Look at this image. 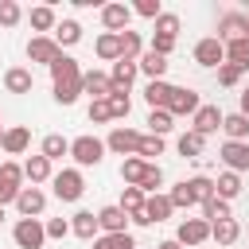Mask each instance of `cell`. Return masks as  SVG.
<instances>
[{"mask_svg": "<svg viewBox=\"0 0 249 249\" xmlns=\"http://www.w3.org/2000/svg\"><path fill=\"white\" fill-rule=\"evenodd\" d=\"M160 12H163L160 0H136V4H132V16H144V19H156Z\"/></svg>", "mask_w": 249, "mask_h": 249, "instance_id": "f907efd6", "label": "cell"}, {"mask_svg": "<svg viewBox=\"0 0 249 249\" xmlns=\"http://www.w3.org/2000/svg\"><path fill=\"white\" fill-rule=\"evenodd\" d=\"M47 70H51V93H54V101L70 109V105L82 97V66H78V58L58 54Z\"/></svg>", "mask_w": 249, "mask_h": 249, "instance_id": "6da1fadb", "label": "cell"}, {"mask_svg": "<svg viewBox=\"0 0 249 249\" xmlns=\"http://www.w3.org/2000/svg\"><path fill=\"white\" fill-rule=\"evenodd\" d=\"M12 241H16L19 249H43L47 230H43V222H39V218H19V222L12 226Z\"/></svg>", "mask_w": 249, "mask_h": 249, "instance_id": "277c9868", "label": "cell"}, {"mask_svg": "<svg viewBox=\"0 0 249 249\" xmlns=\"http://www.w3.org/2000/svg\"><path fill=\"white\" fill-rule=\"evenodd\" d=\"M51 191H54L58 202H78L86 195V175L78 167H62V171L51 175Z\"/></svg>", "mask_w": 249, "mask_h": 249, "instance_id": "7a4b0ae2", "label": "cell"}, {"mask_svg": "<svg viewBox=\"0 0 249 249\" xmlns=\"http://www.w3.org/2000/svg\"><path fill=\"white\" fill-rule=\"evenodd\" d=\"M89 124H109L113 117H109V101H89Z\"/></svg>", "mask_w": 249, "mask_h": 249, "instance_id": "f5cc1de1", "label": "cell"}, {"mask_svg": "<svg viewBox=\"0 0 249 249\" xmlns=\"http://www.w3.org/2000/svg\"><path fill=\"white\" fill-rule=\"evenodd\" d=\"M4 89L8 93H31L35 89V74L27 66H8L4 70Z\"/></svg>", "mask_w": 249, "mask_h": 249, "instance_id": "7402d4cb", "label": "cell"}, {"mask_svg": "<svg viewBox=\"0 0 249 249\" xmlns=\"http://www.w3.org/2000/svg\"><path fill=\"white\" fill-rule=\"evenodd\" d=\"M105 101H109V117H113V121H124V117L132 113V97H128V93H117V89H113Z\"/></svg>", "mask_w": 249, "mask_h": 249, "instance_id": "ee69618b", "label": "cell"}, {"mask_svg": "<svg viewBox=\"0 0 249 249\" xmlns=\"http://www.w3.org/2000/svg\"><path fill=\"white\" fill-rule=\"evenodd\" d=\"M214 195H218L222 202H233V198L241 195V175H233V171H222V175L214 179Z\"/></svg>", "mask_w": 249, "mask_h": 249, "instance_id": "1f68e13d", "label": "cell"}, {"mask_svg": "<svg viewBox=\"0 0 249 249\" xmlns=\"http://www.w3.org/2000/svg\"><path fill=\"white\" fill-rule=\"evenodd\" d=\"M4 128H8V124H4V113H0V140H4Z\"/></svg>", "mask_w": 249, "mask_h": 249, "instance_id": "9f6ffc18", "label": "cell"}, {"mask_svg": "<svg viewBox=\"0 0 249 249\" xmlns=\"http://www.w3.org/2000/svg\"><path fill=\"white\" fill-rule=\"evenodd\" d=\"M19 191H23V163H16V160L0 163V206L16 202Z\"/></svg>", "mask_w": 249, "mask_h": 249, "instance_id": "8992f818", "label": "cell"}, {"mask_svg": "<svg viewBox=\"0 0 249 249\" xmlns=\"http://www.w3.org/2000/svg\"><path fill=\"white\" fill-rule=\"evenodd\" d=\"M183 183H187V191H191L195 206H202V202H210V198H214V179H210V175H191V179H183Z\"/></svg>", "mask_w": 249, "mask_h": 249, "instance_id": "d6a6232c", "label": "cell"}, {"mask_svg": "<svg viewBox=\"0 0 249 249\" xmlns=\"http://www.w3.org/2000/svg\"><path fill=\"white\" fill-rule=\"evenodd\" d=\"M144 198H148V195H144L140 187H121V202H117V206H121V210L132 218L136 210H144Z\"/></svg>", "mask_w": 249, "mask_h": 249, "instance_id": "ab89813d", "label": "cell"}, {"mask_svg": "<svg viewBox=\"0 0 249 249\" xmlns=\"http://www.w3.org/2000/svg\"><path fill=\"white\" fill-rule=\"evenodd\" d=\"M51 39L58 43V51L62 47H74V43H82V23L78 19H58V27L51 31Z\"/></svg>", "mask_w": 249, "mask_h": 249, "instance_id": "83f0119b", "label": "cell"}, {"mask_svg": "<svg viewBox=\"0 0 249 249\" xmlns=\"http://www.w3.org/2000/svg\"><path fill=\"white\" fill-rule=\"evenodd\" d=\"M144 195H160V187H163V167L160 163H148V171H144V179L136 183Z\"/></svg>", "mask_w": 249, "mask_h": 249, "instance_id": "f6af8a7d", "label": "cell"}, {"mask_svg": "<svg viewBox=\"0 0 249 249\" xmlns=\"http://www.w3.org/2000/svg\"><path fill=\"white\" fill-rule=\"evenodd\" d=\"M23 19V8L16 0H0V27H16Z\"/></svg>", "mask_w": 249, "mask_h": 249, "instance_id": "c3c4849f", "label": "cell"}, {"mask_svg": "<svg viewBox=\"0 0 249 249\" xmlns=\"http://www.w3.org/2000/svg\"><path fill=\"white\" fill-rule=\"evenodd\" d=\"M43 230H47V241H62L70 237V218H47Z\"/></svg>", "mask_w": 249, "mask_h": 249, "instance_id": "7dc6e473", "label": "cell"}, {"mask_svg": "<svg viewBox=\"0 0 249 249\" xmlns=\"http://www.w3.org/2000/svg\"><path fill=\"white\" fill-rule=\"evenodd\" d=\"M70 233H74L78 241H93V237H101V230H97V214H93V210H78V214L70 218Z\"/></svg>", "mask_w": 249, "mask_h": 249, "instance_id": "603a6c76", "label": "cell"}, {"mask_svg": "<svg viewBox=\"0 0 249 249\" xmlns=\"http://www.w3.org/2000/svg\"><path fill=\"white\" fill-rule=\"evenodd\" d=\"M148 136H167L171 128H175V117L167 113V109H148Z\"/></svg>", "mask_w": 249, "mask_h": 249, "instance_id": "e575fe53", "label": "cell"}, {"mask_svg": "<svg viewBox=\"0 0 249 249\" xmlns=\"http://www.w3.org/2000/svg\"><path fill=\"white\" fill-rule=\"evenodd\" d=\"M167 202H171L175 210H191V206H195V198H191V191H187V183H175V187L167 191Z\"/></svg>", "mask_w": 249, "mask_h": 249, "instance_id": "bcb514c9", "label": "cell"}, {"mask_svg": "<svg viewBox=\"0 0 249 249\" xmlns=\"http://www.w3.org/2000/svg\"><path fill=\"white\" fill-rule=\"evenodd\" d=\"M144 171H148V163H144L140 156H124V160H121V179H124V187H136V183L144 179Z\"/></svg>", "mask_w": 249, "mask_h": 249, "instance_id": "8d00e7d4", "label": "cell"}, {"mask_svg": "<svg viewBox=\"0 0 249 249\" xmlns=\"http://www.w3.org/2000/svg\"><path fill=\"white\" fill-rule=\"evenodd\" d=\"M0 148H4L8 156H23V152L31 148V128H23V124H8V128H4Z\"/></svg>", "mask_w": 249, "mask_h": 249, "instance_id": "ffe728a7", "label": "cell"}, {"mask_svg": "<svg viewBox=\"0 0 249 249\" xmlns=\"http://www.w3.org/2000/svg\"><path fill=\"white\" fill-rule=\"evenodd\" d=\"M222 109L218 105H198V113L191 117V132H198V136H210V132H218L222 128Z\"/></svg>", "mask_w": 249, "mask_h": 249, "instance_id": "9a60e30c", "label": "cell"}, {"mask_svg": "<svg viewBox=\"0 0 249 249\" xmlns=\"http://www.w3.org/2000/svg\"><path fill=\"white\" fill-rule=\"evenodd\" d=\"M195 62H198L202 70H218V66L226 62V47H222L214 35H206V39L195 43Z\"/></svg>", "mask_w": 249, "mask_h": 249, "instance_id": "30bf717a", "label": "cell"}, {"mask_svg": "<svg viewBox=\"0 0 249 249\" xmlns=\"http://www.w3.org/2000/svg\"><path fill=\"white\" fill-rule=\"evenodd\" d=\"M179 27H183V19H179L175 12H160V16L152 19V35H175V39H179Z\"/></svg>", "mask_w": 249, "mask_h": 249, "instance_id": "f35d334b", "label": "cell"}, {"mask_svg": "<svg viewBox=\"0 0 249 249\" xmlns=\"http://www.w3.org/2000/svg\"><path fill=\"white\" fill-rule=\"evenodd\" d=\"M218 43H233V39H249V16L245 12H222L218 16Z\"/></svg>", "mask_w": 249, "mask_h": 249, "instance_id": "5b68a950", "label": "cell"}, {"mask_svg": "<svg viewBox=\"0 0 249 249\" xmlns=\"http://www.w3.org/2000/svg\"><path fill=\"white\" fill-rule=\"evenodd\" d=\"M226 47V62L249 70V39H233V43H222Z\"/></svg>", "mask_w": 249, "mask_h": 249, "instance_id": "b9f144b4", "label": "cell"}, {"mask_svg": "<svg viewBox=\"0 0 249 249\" xmlns=\"http://www.w3.org/2000/svg\"><path fill=\"white\" fill-rule=\"evenodd\" d=\"M222 132H226V140H241V144H249V117H241V113H226V117H222Z\"/></svg>", "mask_w": 249, "mask_h": 249, "instance_id": "f546056e", "label": "cell"}, {"mask_svg": "<svg viewBox=\"0 0 249 249\" xmlns=\"http://www.w3.org/2000/svg\"><path fill=\"white\" fill-rule=\"evenodd\" d=\"M175 241H179L183 249H198L202 241H210V222H202V218H183L179 230H175Z\"/></svg>", "mask_w": 249, "mask_h": 249, "instance_id": "ba28073f", "label": "cell"}, {"mask_svg": "<svg viewBox=\"0 0 249 249\" xmlns=\"http://www.w3.org/2000/svg\"><path fill=\"white\" fill-rule=\"evenodd\" d=\"M237 113H241V117H249V86L241 89V109H237Z\"/></svg>", "mask_w": 249, "mask_h": 249, "instance_id": "db71d44e", "label": "cell"}, {"mask_svg": "<svg viewBox=\"0 0 249 249\" xmlns=\"http://www.w3.org/2000/svg\"><path fill=\"white\" fill-rule=\"evenodd\" d=\"M39 156H47L51 163H58L62 156H70V140H66L62 132H47L43 144H39Z\"/></svg>", "mask_w": 249, "mask_h": 249, "instance_id": "484cf974", "label": "cell"}, {"mask_svg": "<svg viewBox=\"0 0 249 249\" xmlns=\"http://www.w3.org/2000/svg\"><path fill=\"white\" fill-rule=\"evenodd\" d=\"M198 210H202V222H226V218H233V210H230V202H222L218 195H214L210 202H202Z\"/></svg>", "mask_w": 249, "mask_h": 249, "instance_id": "60d3db41", "label": "cell"}, {"mask_svg": "<svg viewBox=\"0 0 249 249\" xmlns=\"http://www.w3.org/2000/svg\"><path fill=\"white\" fill-rule=\"evenodd\" d=\"M218 156H222L226 171H233V175L249 171V144H241V140H226V144L218 148Z\"/></svg>", "mask_w": 249, "mask_h": 249, "instance_id": "4fadbf2b", "label": "cell"}, {"mask_svg": "<svg viewBox=\"0 0 249 249\" xmlns=\"http://www.w3.org/2000/svg\"><path fill=\"white\" fill-rule=\"evenodd\" d=\"M27 23H31V31H35V35H51V31L58 27L54 4H35V8L27 12Z\"/></svg>", "mask_w": 249, "mask_h": 249, "instance_id": "d6986e66", "label": "cell"}, {"mask_svg": "<svg viewBox=\"0 0 249 249\" xmlns=\"http://www.w3.org/2000/svg\"><path fill=\"white\" fill-rule=\"evenodd\" d=\"M156 249H183V245H179V241H175V237H167V241H160V245H156Z\"/></svg>", "mask_w": 249, "mask_h": 249, "instance_id": "11a10c76", "label": "cell"}, {"mask_svg": "<svg viewBox=\"0 0 249 249\" xmlns=\"http://www.w3.org/2000/svg\"><path fill=\"white\" fill-rule=\"evenodd\" d=\"M117 39H121V58H124V62H136V58L144 54V39H140V31L128 27V31H121Z\"/></svg>", "mask_w": 249, "mask_h": 249, "instance_id": "836d02e7", "label": "cell"}, {"mask_svg": "<svg viewBox=\"0 0 249 249\" xmlns=\"http://www.w3.org/2000/svg\"><path fill=\"white\" fill-rule=\"evenodd\" d=\"M12 206L19 210V218H39V214L47 210V191H43V187H23Z\"/></svg>", "mask_w": 249, "mask_h": 249, "instance_id": "8fae6325", "label": "cell"}, {"mask_svg": "<svg viewBox=\"0 0 249 249\" xmlns=\"http://www.w3.org/2000/svg\"><path fill=\"white\" fill-rule=\"evenodd\" d=\"M171 82L167 78H160V82H148L144 86V101H148V109H167V101H171Z\"/></svg>", "mask_w": 249, "mask_h": 249, "instance_id": "d4e9b609", "label": "cell"}, {"mask_svg": "<svg viewBox=\"0 0 249 249\" xmlns=\"http://www.w3.org/2000/svg\"><path fill=\"white\" fill-rule=\"evenodd\" d=\"M163 148H167L163 136H148V132H144L140 144H136V156H140L144 163H156V156H163Z\"/></svg>", "mask_w": 249, "mask_h": 249, "instance_id": "74e56055", "label": "cell"}, {"mask_svg": "<svg viewBox=\"0 0 249 249\" xmlns=\"http://www.w3.org/2000/svg\"><path fill=\"white\" fill-rule=\"evenodd\" d=\"M97 230L101 233H128V214L117 202H109V206L97 210Z\"/></svg>", "mask_w": 249, "mask_h": 249, "instance_id": "e0dca14e", "label": "cell"}, {"mask_svg": "<svg viewBox=\"0 0 249 249\" xmlns=\"http://www.w3.org/2000/svg\"><path fill=\"white\" fill-rule=\"evenodd\" d=\"M82 93H89V101H105L113 93L109 74L105 70H82Z\"/></svg>", "mask_w": 249, "mask_h": 249, "instance_id": "ac0fdd59", "label": "cell"}, {"mask_svg": "<svg viewBox=\"0 0 249 249\" xmlns=\"http://www.w3.org/2000/svg\"><path fill=\"white\" fill-rule=\"evenodd\" d=\"M148 51H156V54L167 58V54L175 51V35H152V39H148Z\"/></svg>", "mask_w": 249, "mask_h": 249, "instance_id": "816d5d0a", "label": "cell"}, {"mask_svg": "<svg viewBox=\"0 0 249 249\" xmlns=\"http://www.w3.org/2000/svg\"><path fill=\"white\" fill-rule=\"evenodd\" d=\"M93 54H97L101 62H117V58H121V39H117L113 31H101L97 43H93Z\"/></svg>", "mask_w": 249, "mask_h": 249, "instance_id": "4dcf8cb0", "label": "cell"}, {"mask_svg": "<svg viewBox=\"0 0 249 249\" xmlns=\"http://www.w3.org/2000/svg\"><path fill=\"white\" fill-rule=\"evenodd\" d=\"M175 148H179V156H187V160H198L202 156V148H206V136H198V132H183L179 140H175Z\"/></svg>", "mask_w": 249, "mask_h": 249, "instance_id": "d590c367", "label": "cell"}, {"mask_svg": "<svg viewBox=\"0 0 249 249\" xmlns=\"http://www.w3.org/2000/svg\"><path fill=\"white\" fill-rule=\"evenodd\" d=\"M70 160L78 163V171H82V167H97V163L105 160V140H97V136H89V132L74 136V140H70Z\"/></svg>", "mask_w": 249, "mask_h": 249, "instance_id": "3957f363", "label": "cell"}, {"mask_svg": "<svg viewBox=\"0 0 249 249\" xmlns=\"http://www.w3.org/2000/svg\"><path fill=\"white\" fill-rule=\"evenodd\" d=\"M144 214H148V222L156 226V222H167V218L175 214V206L167 202V195H148V198H144Z\"/></svg>", "mask_w": 249, "mask_h": 249, "instance_id": "f1b7e54d", "label": "cell"}, {"mask_svg": "<svg viewBox=\"0 0 249 249\" xmlns=\"http://www.w3.org/2000/svg\"><path fill=\"white\" fill-rule=\"evenodd\" d=\"M167 66H171V62H167L163 54L148 51V47H144V54L136 58V70H140V74H148V82H160V78L167 74Z\"/></svg>", "mask_w": 249, "mask_h": 249, "instance_id": "cb8c5ba5", "label": "cell"}, {"mask_svg": "<svg viewBox=\"0 0 249 249\" xmlns=\"http://www.w3.org/2000/svg\"><path fill=\"white\" fill-rule=\"evenodd\" d=\"M0 222H4V206H0Z\"/></svg>", "mask_w": 249, "mask_h": 249, "instance_id": "6f0895ef", "label": "cell"}, {"mask_svg": "<svg viewBox=\"0 0 249 249\" xmlns=\"http://www.w3.org/2000/svg\"><path fill=\"white\" fill-rule=\"evenodd\" d=\"M237 237H241V222H237V218L210 222V241H214V245H233Z\"/></svg>", "mask_w": 249, "mask_h": 249, "instance_id": "4316f807", "label": "cell"}, {"mask_svg": "<svg viewBox=\"0 0 249 249\" xmlns=\"http://www.w3.org/2000/svg\"><path fill=\"white\" fill-rule=\"evenodd\" d=\"M140 136H144V132H136V128H128V124H117V128L105 136V152H113V156H136Z\"/></svg>", "mask_w": 249, "mask_h": 249, "instance_id": "52a82bcc", "label": "cell"}, {"mask_svg": "<svg viewBox=\"0 0 249 249\" xmlns=\"http://www.w3.org/2000/svg\"><path fill=\"white\" fill-rule=\"evenodd\" d=\"M128 23H132V8L128 4H101V27L105 31H113V35H121V31H128Z\"/></svg>", "mask_w": 249, "mask_h": 249, "instance_id": "7c38bea8", "label": "cell"}, {"mask_svg": "<svg viewBox=\"0 0 249 249\" xmlns=\"http://www.w3.org/2000/svg\"><path fill=\"white\" fill-rule=\"evenodd\" d=\"M51 175H54V163L47 160V156H27L23 160V179L31 183V187H43V183H51Z\"/></svg>", "mask_w": 249, "mask_h": 249, "instance_id": "2e32d148", "label": "cell"}, {"mask_svg": "<svg viewBox=\"0 0 249 249\" xmlns=\"http://www.w3.org/2000/svg\"><path fill=\"white\" fill-rule=\"evenodd\" d=\"M136 62H124V58H117L113 62V70H109V86L117 89V93H128L132 89V82H136Z\"/></svg>", "mask_w": 249, "mask_h": 249, "instance_id": "44dd1931", "label": "cell"}, {"mask_svg": "<svg viewBox=\"0 0 249 249\" xmlns=\"http://www.w3.org/2000/svg\"><path fill=\"white\" fill-rule=\"evenodd\" d=\"M58 54H62V51H58V43H54L51 35H31V39H27V58H31V62L51 66Z\"/></svg>", "mask_w": 249, "mask_h": 249, "instance_id": "5bb4252c", "label": "cell"}, {"mask_svg": "<svg viewBox=\"0 0 249 249\" xmlns=\"http://www.w3.org/2000/svg\"><path fill=\"white\" fill-rule=\"evenodd\" d=\"M241 74H245L241 66H233V62H222V66H218V86H226V89H230V86H237V82H241Z\"/></svg>", "mask_w": 249, "mask_h": 249, "instance_id": "681fc988", "label": "cell"}, {"mask_svg": "<svg viewBox=\"0 0 249 249\" xmlns=\"http://www.w3.org/2000/svg\"><path fill=\"white\" fill-rule=\"evenodd\" d=\"M198 105H202L198 89H191V86H175V89H171V101H167V113H171V117H195Z\"/></svg>", "mask_w": 249, "mask_h": 249, "instance_id": "9c48e42d", "label": "cell"}, {"mask_svg": "<svg viewBox=\"0 0 249 249\" xmlns=\"http://www.w3.org/2000/svg\"><path fill=\"white\" fill-rule=\"evenodd\" d=\"M89 245H93V249H136L132 233H101V237H93Z\"/></svg>", "mask_w": 249, "mask_h": 249, "instance_id": "7bdbcfd3", "label": "cell"}]
</instances>
